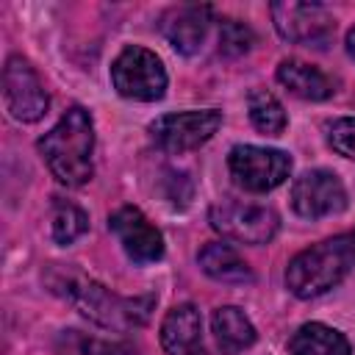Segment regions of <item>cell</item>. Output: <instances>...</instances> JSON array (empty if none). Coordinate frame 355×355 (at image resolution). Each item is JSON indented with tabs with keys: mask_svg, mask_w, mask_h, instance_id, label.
Returning <instances> with one entry per match:
<instances>
[{
	"mask_svg": "<svg viewBox=\"0 0 355 355\" xmlns=\"http://www.w3.org/2000/svg\"><path fill=\"white\" fill-rule=\"evenodd\" d=\"M247 111H250L252 125L266 136H280L288 125V116H286L280 100L266 89H252L247 94Z\"/></svg>",
	"mask_w": 355,
	"mask_h": 355,
	"instance_id": "cell-18",
	"label": "cell"
},
{
	"mask_svg": "<svg viewBox=\"0 0 355 355\" xmlns=\"http://www.w3.org/2000/svg\"><path fill=\"white\" fill-rule=\"evenodd\" d=\"M211 22H214L211 6H178L161 19V31L178 53L194 55V53H200Z\"/></svg>",
	"mask_w": 355,
	"mask_h": 355,
	"instance_id": "cell-12",
	"label": "cell"
},
{
	"mask_svg": "<svg viewBox=\"0 0 355 355\" xmlns=\"http://www.w3.org/2000/svg\"><path fill=\"white\" fill-rule=\"evenodd\" d=\"M50 227H53V239L58 244H72L75 239H80L89 230V216L75 202H55Z\"/></svg>",
	"mask_w": 355,
	"mask_h": 355,
	"instance_id": "cell-19",
	"label": "cell"
},
{
	"mask_svg": "<svg viewBox=\"0 0 355 355\" xmlns=\"http://www.w3.org/2000/svg\"><path fill=\"white\" fill-rule=\"evenodd\" d=\"M272 22L286 42L316 50H324L336 33L333 14L316 3H272Z\"/></svg>",
	"mask_w": 355,
	"mask_h": 355,
	"instance_id": "cell-7",
	"label": "cell"
},
{
	"mask_svg": "<svg viewBox=\"0 0 355 355\" xmlns=\"http://www.w3.org/2000/svg\"><path fill=\"white\" fill-rule=\"evenodd\" d=\"M197 263L200 269L219 280V283H230V286H244V283H252L255 275L252 269L247 266V261L230 247V244H222V241H208L200 252H197Z\"/></svg>",
	"mask_w": 355,
	"mask_h": 355,
	"instance_id": "cell-15",
	"label": "cell"
},
{
	"mask_svg": "<svg viewBox=\"0 0 355 355\" xmlns=\"http://www.w3.org/2000/svg\"><path fill=\"white\" fill-rule=\"evenodd\" d=\"M3 100L17 122H36L47 114V89L22 55H11L3 67Z\"/></svg>",
	"mask_w": 355,
	"mask_h": 355,
	"instance_id": "cell-8",
	"label": "cell"
},
{
	"mask_svg": "<svg viewBox=\"0 0 355 355\" xmlns=\"http://www.w3.org/2000/svg\"><path fill=\"white\" fill-rule=\"evenodd\" d=\"M47 283L55 294H61L67 302H72L86 319L105 330H130L150 322V313L155 308V297H119L103 283L78 275L72 269H53Z\"/></svg>",
	"mask_w": 355,
	"mask_h": 355,
	"instance_id": "cell-1",
	"label": "cell"
},
{
	"mask_svg": "<svg viewBox=\"0 0 355 355\" xmlns=\"http://www.w3.org/2000/svg\"><path fill=\"white\" fill-rule=\"evenodd\" d=\"M227 169L233 180L252 194H266L286 183L291 175V158L283 150L258 147V144H236L227 155Z\"/></svg>",
	"mask_w": 355,
	"mask_h": 355,
	"instance_id": "cell-5",
	"label": "cell"
},
{
	"mask_svg": "<svg viewBox=\"0 0 355 355\" xmlns=\"http://www.w3.org/2000/svg\"><path fill=\"white\" fill-rule=\"evenodd\" d=\"M161 347L166 355H208L202 341V319L191 302L166 311L161 322Z\"/></svg>",
	"mask_w": 355,
	"mask_h": 355,
	"instance_id": "cell-13",
	"label": "cell"
},
{
	"mask_svg": "<svg viewBox=\"0 0 355 355\" xmlns=\"http://www.w3.org/2000/svg\"><path fill=\"white\" fill-rule=\"evenodd\" d=\"M324 130H327V144L338 155L355 161V116H338V119L327 122Z\"/></svg>",
	"mask_w": 355,
	"mask_h": 355,
	"instance_id": "cell-21",
	"label": "cell"
},
{
	"mask_svg": "<svg viewBox=\"0 0 355 355\" xmlns=\"http://www.w3.org/2000/svg\"><path fill=\"white\" fill-rule=\"evenodd\" d=\"M291 208L305 219H322L347 208V189L330 169H308L291 183Z\"/></svg>",
	"mask_w": 355,
	"mask_h": 355,
	"instance_id": "cell-10",
	"label": "cell"
},
{
	"mask_svg": "<svg viewBox=\"0 0 355 355\" xmlns=\"http://www.w3.org/2000/svg\"><path fill=\"white\" fill-rule=\"evenodd\" d=\"M47 169L64 186H83L94 175V122L80 105H72L39 141H36Z\"/></svg>",
	"mask_w": 355,
	"mask_h": 355,
	"instance_id": "cell-2",
	"label": "cell"
},
{
	"mask_svg": "<svg viewBox=\"0 0 355 355\" xmlns=\"http://www.w3.org/2000/svg\"><path fill=\"white\" fill-rule=\"evenodd\" d=\"M347 53H349V58H355V28H349V33H347Z\"/></svg>",
	"mask_w": 355,
	"mask_h": 355,
	"instance_id": "cell-23",
	"label": "cell"
},
{
	"mask_svg": "<svg viewBox=\"0 0 355 355\" xmlns=\"http://www.w3.org/2000/svg\"><path fill=\"white\" fill-rule=\"evenodd\" d=\"M355 266V230L324 239L291 258L286 286L300 300H313L336 288Z\"/></svg>",
	"mask_w": 355,
	"mask_h": 355,
	"instance_id": "cell-3",
	"label": "cell"
},
{
	"mask_svg": "<svg viewBox=\"0 0 355 355\" xmlns=\"http://www.w3.org/2000/svg\"><path fill=\"white\" fill-rule=\"evenodd\" d=\"M211 330H214V338H216V347L222 355H239V352L250 349L258 338L252 322L236 305L216 308L211 316Z\"/></svg>",
	"mask_w": 355,
	"mask_h": 355,
	"instance_id": "cell-16",
	"label": "cell"
},
{
	"mask_svg": "<svg viewBox=\"0 0 355 355\" xmlns=\"http://www.w3.org/2000/svg\"><path fill=\"white\" fill-rule=\"evenodd\" d=\"M208 222L216 233L239 244H266L275 239L280 227V219L272 208L239 202V200L214 202L208 211Z\"/></svg>",
	"mask_w": 355,
	"mask_h": 355,
	"instance_id": "cell-6",
	"label": "cell"
},
{
	"mask_svg": "<svg viewBox=\"0 0 355 355\" xmlns=\"http://www.w3.org/2000/svg\"><path fill=\"white\" fill-rule=\"evenodd\" d=\"M111 83L128 100L155 103L166 92V69L153 50L130 44L114 58Z\"/></svg>",
	"mask_w": 355,
	"mask_h": 355,
	"instance_id": "cell-4",
	"label": "cell"
},
{
	"mask_svg": "<svg viewBox=\"0 0 355 355\" xmlns=\"http://www.w3.org/2000/svg\"><path fill=\"white\" fill-rule=\"evenodd\" d=\"M108 227L119 239L125 255L133 263H155L164 255V236L161 230L136 208V205H122L111 214Z\"/></svg>",
	"mask_w": 355,
	"mask_h": 355,
	"instance_id": "cell-11",
	"label": "cell"
},
{
	"mask_svg": "<svg viewBox=\"0 0 355 355\" xmlns=\"http://www.w3.org/2000/svg\"><path fill=\"white\" fill-rule=\"evenodd\" d=\"M222 125V111L202 108V111H180L164 114L150 125V133L158 147L166 153H189L205 144Z\"/></svg>",
	"mask_w": 355,
	"mask_h": 355,
	"instance_id": "cell-9",
	"label": "cell"
},
{
	"mask_svg": "<svg viewBox=\"0 0 355 355\" xmlns=\"http://www.w3.org/2000/svg\"><path fill=\"white\" fill-rule=\"evenodd\" d=\"M252 47V31L239 19H225L219 28V55L239 58Z\"/></svg>",
	"mask_w": 355,
	"mask_h": 355,
	"instance_id": "cell-20",
	"label": "cell"
},
{
	"mask_svg": "<svg viewBox=\"0 0 355 355\" xmlns=\"http://www.w3.org/2000/svg\"><path fill=\"white\" fill-rule=\"evenodd\" d=\"M288 355H352L347 336L322 322H305L288 338Z\"/></svg>",
	"mask_w": 355,
	"mask_h": 355,
	"instance_id": "cell-17",
	"label": "cell"
},
{
	"mask_svg": "<svg viewBox=\"0 0 355 355\" xmlns=\"http://www.w3.org/2000/svg\"><path fill=\"white\" fill-rule=\"evenodd\" d=\"M83 355H139V349L128 341H100V338H89L80 344Z\"/></svg>",
	"mask_w": 355,
	"mask_h": 355,
	"instance_id": "cell-22",
	"label": "cell"
},
{
	"mask_svg": "<svg viewBox=\"0 0 355 355\" xmlns=\"http://www.w3.org/2000/svg\"><path fill=\"white\" fill-rule=\"evenodd\" d=\"M277 80L294 97H302V100H327L336 94L333 78L324 75L319 67L305 64L300 58H283L277 64Z\"/></svg>",
	"mask_w": 355,
	"mask_h": 355,
	"instance_id": "cell-14",
	"label": "cell"
}]
</instances>
